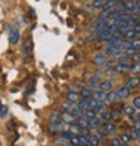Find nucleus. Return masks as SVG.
<instances>
[{
  "label": "nucleus",
  "mask_w": 140,
  "mask_h": 146,
  "mask_svg": "<svg viewBox=\"0 0 140 146\" xmlns=\"http://www.w3.org/2000/svg\"><path fill=\"white\" fill-rule=\"evenodd\" d=\"M125 86H127V88H130L131 90L140 88V77H137V75H131V77H128L127 82H125Z\"/></svg>",
  "instance_id": "obj_1"
},
{
  "label": "nucleus",
  "mask_w": 140,
  "mask_h": 146,
  "mask_svg": "<svg viewBox=\"0 0 140 146\" xmlns=\"http://www.w3.org/2000/svg\"><path fill=\"white\" fill-rule=\"evenodd\" d=\"M130 95H131V89L127 88V86H122V88H119L116 90V98L117 100H125Z\"/></svg>",
  "instance_id": "obj_2"
},
{
  "label": "nucleus",
  "mask_w": 140,
  "mask_h": 146,
  "mask_svg": "<svg viewBox=\"0 0 140 146\" xmlns=\"http://www.w3.org/2000/svg\"><path fill=\"white\" fill-rule=\"evenodd\" d=\"M122 6H123V11H125V12H131V11H136L137 2L136 0H123Z\"/></svg>",
  "instance_id": "obj_3"
},
{
  "label": "nucleus",
  "mask_w": 140,
  "mask_h": 146,
  "mask_svg": "<svg viewBox=\"0 0 140 146\" xmlns=\"http://www.w3.org/2000/svg\"><path fill=\"white\" fill-rule=\"evenodd\" d=\"M60 117H62V123H68V125H69V123L77 122V119H75V117H74L69 111H65V110H63V111L60 113Z\"/></svg>",
  "instance_id": "obj_4"
},
{
  "label": "nucleus",
  "mask_w": 140,
  "mask_h": 146,
  "mask_svg": "<svg viewBox=\"0 0 140 146\" xmlns=\"http://www.w3.org/2000/svg\"><path fill=\"white\" fill-rule=\"evenodd\" d=\"M23 57L24 59L32 57V41L30 39H26L24 45H23Z\"/></svg>",
  "instance_id": "obj_5"
},
{
  "label": "nucleus",
  "mask_w": 140,
  "mask_h": 146,
  "mask_svg": "<svg viewBox=\"0 0 140 146\" xmlns=\"http://www.w3.org/2000/svg\"><path fill=\"white\" fill-rule=\"evenodd\" d=\"M123 38H127V41H133V39H136V38H140V32L137 29H130V30H127L125 33L122 35Z\"/></svg>",
  "instance_id": "obj_6"
},
{
  "label": "nucleus",
  "mask_w": 140,
  "mask_h": 146,
  "mask_svg": "<svg viewBox=\"0 0 140 146\" xmlns=\"http://www.w3.org/2000/svg\"><path fill=\"white\" fill-rule=\"evenodd\" d=\"M80 100H82V96H80V92L69 90L68 94H66V101H71V102H75V104H78Z\"/></svg>",
  "instance_id": "obj_7"
},
{
  "label": "nucleus",
  "mask_w": 140,
  "mask_h": 146,
  "mask_svg": "<svg viewBox=\"0 0 140 146\" xmlns=\"http://www.w3.org/2000/svg\"><path fill=\"white\" fill-rule=\"evenodd\" d=\"M98 89L105 92V94H107V92H111L113 90V83L110 82V80H103V82H100Z\"/></svg>",
  "instance_id": "obj_8"
},
{
  "label": "nucleus",
  "mask_w": 140,
  "mask_h": 146,
  "mask_svg": "<svg viewBox=\"0 0 140 146\" xmlns=\"http://www.w3.org/2000/svg\"><path fill=\"white\" fill-rule=\"evenodd\" d=\"M86 137H88V142H89L90 146H100L101 139H100L98 134H88Z\"/></svg>",
  "instance_id": "obj_9"
},
{
  "label": "nucleus",
  "mask_w": 140,
  "mask_h": 146,
  "mask_svg": "<svg viewBox=\"0 0 140 146\" xmlns=\"http://www.w3.org/2000/svg\"><path fill=\"white\" fill-rule=\"evenodd\" d=\"M119 48L115 47V45H107L105 50H104V56H117L119 54Z\"/></svg>",
  "instance_id": "obj_10"
},
{
  "label": "nucleus",
  "mask_w": 140,
  "mask_h": 146,
  "mask_svg": "<svg viewBox=\"0 0 140 146\" xmlns=\"http://www.w3.org/2000/svg\"><path fill=\"white\" fill-rule=\"evenodd\" d=\"M20 41V32L17 29H11L9 32V42L11 44H17Z\"/></svg>",
  "instance_id": "obj_11"
},
{
  "label": "nucleus",
  "mask_w": 140,
  "mask_h": 146,
  "mask_svg": "<svg viewBox=\"0 0 140 146\" xmlns=\"http://www.w3.org/2000/svg\"><path fill=\"white\" fill-rule=\"evenodd\" d=\"M136 107H134L133 104H130V106H125L123 107V110H122V113L125 116H128V117H131V116H136Z\"/></svg>",
  "instance_id": "obj_12"
},
{
  "label": "nucleus",
  "mask_w": 140,
  "mask_h": 146,
  "mask_svg": "<svg viewBox=\"0 0 140 146\" xmlns=\"http://www.w3.org/2000/svg\"><path fill=\"white\" fill-rule=\"evenodd\" d=\"M128 69H130V65L128 63H116V66H115L116 74H125V72H128Z\"/></svg>",
  "instance_id": "obj_13"
},
{
  "label": "nucleus",
  "mask_w": 140,
  "mask_h": 146,
  "mask_svg": "<svg viewBox=\"0 0 140 146\" xmlns=\"http://www.w3.org/2000/svg\"><path fill=\"white\" fill-rule=\"evenodd\" d=\"M62 107H63V110H65V111H69V113H72L74 110L78 109V106L75 104V102H71V101H65L62 104Z\"/></svg>",
  "instance_id": "obj_14"
},
{
  "label": "nucleus",
  "mask_w": 140,
  "mask_h": 146,
  "mask_svg": "<svg viewBox=\"0 0 140 146\" xmlns=\"http://www.w3.org/2000/svg\"><path fill=\"white\" fill-rule=\"evenodd\" d=\"M48 129H50L51 133L60 134V133H62V123H59V122H50V125H48Z\"/></svg>",
  "instance_id": "obj_15"
},
{
  "label": "nucleus",
  "mask_w": 140,
  "mask_h": 146,
  "mask_svg": "<svg viewBox=\"0 0 140 146\" xmlns=\"http://www.w3.org/2000/svg\"><path fill=\"white\" fill-rule=\"evenodd\" d=\"M92 62H94V65H96V66H104V63L107 62V59H105L104 54H96Z\"/></svg>",
  "instance_id": "obj_16"
},
{
  "label": "nucleus",
  "mask_w": 140,
  "mask_h": 146,
  "mask_svg": "<svg viewBox=\"0 0 140 146\" xmlns=\"http://www.w3.org/2000/svg\"><path fill=\"white\" fill-rule=\"evenodd\" d=\"M92 98L94 100H96V101H101V102H104V100H105V92H103V90H95L94 89V94H92Z\"/></svg>",
  "instance_id": "obj_17"
},
{
  "label": "nucleus",
  "mask_w": 140,
  "mask_h": 146,
  "mask_svg": "<svg viewBox=\"0 0 140 146\" xmlns=\"http://www.w3.org/2000/svg\"><path fill=\"white\" fill-rule=\"evenodd\" d=\"M119 140H121V142L122 143H130V142H133V134L131 133H122V134H119Z\"/></svg>",
  "instance_id": "obj_18"
},
{
  "label": "nucleus",
  "mask_w": 140,
  "mask_h": 146,
  "mask_svg": "<svg viewBox=\"0 0 140 146\" xmlns=\"http://www.w3.org/2000/svg\"><path fill=\"white\" fill-rule=\"evenodd\" d=\"M98 84H100V77L98 75H92V77L89 78V88L95 89V88H98Z\"/></svg>",
  "instance_id": "obj_19"
},
{
  "label": "nucleus",
  "mask_w": 140,
  "mask_h": 146,
  "mask_svg": "<svg viewBox=\"0 0 140 146\" xmlns=\"http://www.w3.org/2000/svg\"><path fill=\"white\" fill-rule=\"evenodd\" d=\"M117 98H116V92H107L105 94V100H104V102L105 104H109V102H113V101H116Z\"/></svg>",
  "instance_id": "obj_20"
},
{
  "label": "nucleus",
  "mask_w": 140,
  "mask_h": 146,
  "mask_svg": "<svg viewBox=\"0 0 140 146\" xmlns=\"http://www.w3.org/2000/svg\"><path fill=\"white\" fill-rule=\"evenodd\" d=\"M121 111H110V122H119L121 121Z\"/></svg>",
  "instance_id": "obj_21"
},
{
  "label": "nucleus",
  "mask_w": 140,
  "mask_h": 146,
  "mask_svg": "<svg viewBox=\"0 0 140 146\" xmlns=\"http://www.w3.org/2000/svg\"><path fill=\"white\" fill-rule=\"evenodd\" d=\"M128 72H131V74H140V63H131Z\"/></svg>",
  "instance_id": "obj_22"
},
{
  "label": "nucleus",
  "mask_w": 140,
  "mask_h": 146,
  "mask_svg": "<svg viewBox=\"0 0 140 146\" xmlns=\"http://www.w3.org/2000/svg\"><path fill=\"white\" fill-rule=\"evenodd\" d=\"M50 121L51 122H59V123H62V117H60V111H53V115L50 117Z\"/></svg>",
  "instance_id": "obj_23"
},
{
  "label": "nucleus",
  "mask_w": 140,
  "mask_h": 146,
  "mask_svg": "<svg viewBox=\"0 0 140 146\" xmlns=\"http://www.w3.org/2000/svg\"><path fill=\"white\" fill-rule=\"evenodd\" d=\"M84 116L88 119H94V117L98 116V113H96L95 110H92V109H88V110H84Z\"/></svg>",
  "instance_id": "obj_24"
},
{
  "label": "nucleus",
  "mask_w": 140,
  "mask_h": 146,
  "mask_svg": "<svg viewBox=\"0 0 140 146\" xmlns=\"http://www.w3.org/2000/svg\"><path fill=\"white\" fill-rule=\"evenodd\" d=\"M59 136H60L62 139H65V140H68V142H69V140H71V137L74 136V134H72L71 131H62L60 134H59Z\"/></svg>",
  "instance_id": "obj_25"
},
{
  "label": "nucleus",
  "mask_w": 140,
  "mask_h": 146,
  "mask_svg": "<svg viewBox=\"0 0 140 146\" xmlns=\"http://www.w3.org/2000/svg\"><path fill=\"white\" fill-rule=\"evenodd\" d=\"M68 143H69L68 140L62 139V137H60V140H56V142H54V145H56V146H66Z\"/></svg>",
  "instance_id": "obj_26"
},
{
  "label": "nucleus",
  "mask_w": 140,
  "mask_h": 146,
  "mask_svg": "<svg viewBox=\"0 0 140 146\" xmlns=\"http://www.w3.org/2000/svg\"><path fill=\"white\" fill-rule=\"evenodd\" d=\"M133 106H134V107H136V109H137V110H140V95H137V96H136V98H134V100H133Z\"/></svg>",
  "instance_id": "obj_27"
},
{
  "label": "nucleus",
  "mask_w": 140,
  "mask_h": 146,
  "mask_svg": "<svg viewBox=\"0 0 140 146\" xmlns=\"http://www.w3.org/2000/svg\"><path fill=\"white\" fill-rule=\"evenodd\" d=\"M105 0H95V2L92 3V8H103Z\"/></svg>",
  "instance_id": "obj_28"
},
{
  "label": "nucleus",
  "mask_w": 140,
  "mask_h": 146,
  "mask_svg": "<svg viewBox=\"0 0 140 146\" xmlns=\"http://www.w3.org/2000/svg\"><path fill=\"white\" fill-rule=\"evenodd\" d=\"M8 115V109L6 106H0V117H5Z\"/></svg>",
  "instance_id": "obj_29"
},
{
  "label": "nucleus",
  "mask_w": 140,
  "mask_h": 146,
  "mask_svg": "<svg viewBox=\"0 0 140 146\" xmlns=\"http://www.w3.org/2000/svg\"><path fill=\"white\" fill-rule=\"evenodd\" d=\"M133 129L134 131H140V119H136L133 122Z\"/></svg>",
  "instance_id": "obj_30"
},
{
  "label": "nucleus",
  "mask_w": 140,
  "mask_h": 146,
  "mask_svg": "<svg viewBox=\"0 0 140 146\" xmlns=\"http://www.w3.org/2000/svg\"><path fill=\"white\" fill-rule=\"evenodd\" d=\"M95 39V35H89V36H86V42H90V41H94Z\"/></svg>",
  "instance_id": "obj_31"
},
{
  "label": "nucleus",
  "mask_w": 140,
  "mask_h": 146,
  "mask_svg": "<svg viewBox=\"0 0 140 146\" xmlns=\"http://www.w3.org/2000/svg\"><path fill=\"white\" fill-rule=\"evenodd\" d=\"M136 117H137V119H140V113H139V115H137V116H136Z\"/></svg>",
  "instance_id": "obj_32"
},
{
  "label": "nucleus",
  "mask_w": 140,
  "mask_h": 146,
  "mask_svg": "<svg viewBox=\"0 0 140 146\" xmlns=\"http://www.w3.org/2000/svg\"><path fill=\"white\" fill-rule=\"evenodd\" d=\"M88 2H89V0H88Z\"/></svg>",
  "instance_id": "obj_33"
}]
</instances>
